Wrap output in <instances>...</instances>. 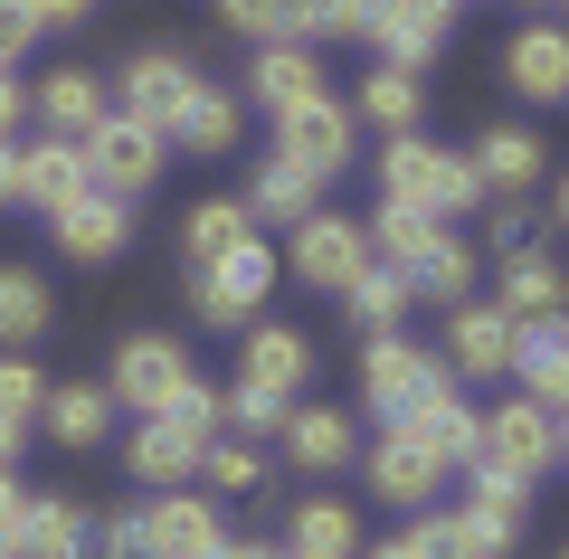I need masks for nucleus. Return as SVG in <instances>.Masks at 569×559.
<instances>
[{
    "mask_svg": "<svg viewBox=\"0 0 569 559\" xmlns=\"http://www.w3.org/2000/svg\"><path fill=\"white\" fill-rule=\"evenodd\" d=\"M380 190H389V200H408V209H427V219H456V209H485L493 200L485 171H475L466 152H437V142H418V133H389Z\"/></svg>",
    "mask_w": 569,
    "mask_h": 559,
    "instance_id": "obj_1",
    "label": "nucleus"
},
{
    "mask_svg": "<svg viewBox=\"0 0 569 559\" xmlns=\"http://www.w3.org/2000/svg\"><path fill=\"white\" fill-rule=\"evenodd\" d=\"M77 152H86V180H96V190H114V200H142V190L162 180L171 142L152 133L142 114H123V104H104V114H96V123L77 133Z\"/></svg>",
    "mask_w": 569,
    "mask_h": 559,
    "instance_id": "obj_2",
    "label": "nucleus"
},
{
    "mask_svg": "<svg viewBox=\"0 0 569 559\" xmlns=\"http://www.w3.org/2000/svg\"><path fill=\"white\" fill-rule=\"evenodd\" d=\"M123 540H133L142 559H209L228 531H219V502L209 493H181V483H171V493H152V502L123 512Z\"/></svg>",
    "mask_w": 569,
    "mask_h": 559,
    "instance_id": "obj_3",
    "label": "nucleus"
},
{
    "mask_svg": "<svg viewBox=\"0 0 569 559\" xmlns=\"http://www.w3.org/2000/svg\"><path fill=\"white\" fill-rule=\"evenodd\" d=\"M475 456L503 465V475L541 483L550 465H560V437H550V408L531 399V389H512L503 408H475Z\"/></svg>",
    "mask_w": 569,
    "mask_h": 559,
    "instance_id": "obj_4",
    "label": "nucleus"
},
{
    "mask_svg": "<svg viewBox=\"0 0 569 559\" xmlns=\"http://www.w3.org/2000/svg\"><path fill=\"white\" fill-rule=\"evenodd\" d=\"M276 161H295L305 180H332L351 161V96H305V104H284L276 114Z\"/></svg>",
    "mask_w": 569,
    "mask_h": 559,
    "instance_id": "obj_5",
    "label": "nucleus"
},
{
    "mask_svg": "<svg viewBox=\"0 0 569 559\" xmlns=\"http://www.w3.org/2000/svg\"><path fill=\"white\" fill-rule=\"evenodd\" d=\"M266 285H276V247L266 238H247L238 257H219V266H190V303H200V322H219V332L257 322Z\"/></svg>",
    "mask_w": 569,
    "mask_h": 559,
    "instance_id": "obj_6",
    "label": "nucleus"
},
{
    "mask_svg": "<svg viewBox=\"0 0 569 559\" xmlns=\"http://www.w3.org/2000/svg\"><path fill=\"white\" fill-rule=\"evenodd\" d=\"M284 266H295L305 285H323V295H342V285L370 266V228L342 219V209H305V219H295V247H284Z\"/></svg>",
    "mask_w": 569,
    "mask_h": 559,
    "instance_id": "obj_7",
    "label": "nucleus"
},
{
    "mask_svg": "<svg viewBox=\"0 0 569 559\" xmlns=\"http://www.w3.org/2000/svg\"><path fill=\"white\" fill-rule=\"evenodd\" d=\"M181 380H190L181 341H171V332H133L114 351V380H104V389H114V408H133V418H162V408L181 399Z\"/></svg>",
    "mask_w": 569,
    "mask_h": 559,
    "instance_id": "obj_8",
    "label": "nucleus"
},
{
    "mask_svg": "<svg viewBox=\"0 0 569 559\" xmlns=\"http://www.w3.org/2000/svg\"><path fill=\"white\" fill-rule=\"evenodd\" d=\"M427 380H447V370H437V360H427L408 332H370V351H361V408H370V418H399V408H418Z\"/></svg>",
    "mask_w": 569,
    "mask_h": 559,
    "instance_id": "obj_9",
    "label": "nucleus"
},
{
    "mask_svg": "<svg viewBox=\"0 0 569 559\" xmlns=\"http://www.w3.org/2000/svg\"><path fill=\"white\" fill-rule=\"evenodd\" d=\"M447 20H456V0H370L361 39H380L389 67H427L447 48Z\"/></svg>",
    "mask_w": 569,
    "mask_h": 559,
    "instance_id": "obj_10",
    "label": "nucleus"
},
{
    "mask_svg": "<svg viewBox=\"0 0 569 559\" xmlns=\"http://www.w3.org/2000/svg\"><path fill=\"white\" fill-rule=\"evenodd\" d=\"M238 332H247V351H238V380L295 408V389L313 380V341L295 332V322H238Z\"/></svg>",
    "mask_w": 569,
    "mask_h": 559,
    "instance_id": "obj_11",
    "label": "nucleus"
},
{
    "mask_svg": "<svg viewBox=\"0 0 569 559\" xmlns=\"http://www.w3.org/2000/svg\"><path fill=\"white\" fill-rule=\"evenodd\" d=\"M48 228H58V257H77V266H114L123 247H133V200H114V190H86V200H67Z\"/></svg>",
    "mask_w": 569,
    "mask_h": 559,
    "instance_id": "obj_12",
    "label": "nucleus"
},
{
    "mask_svg": "<svg viewBox=\"0 0 569 559\" xmlns=\"http://www.w3.org/2000/svg\"><path fill=\"white\" fill-rule=\"evenodd\" d=\"M190 86H200V67H190V58H171V48H142V58L123 67L114 104H123V114H142L152 133H171V114L190 104Z\"/></svg>",
    "mask_w": 569,
    "mask_h": 559,
    "instance_id": "obj_13",
    "label": "nucleus"
},
{
    "mask_svg": "<svg viewBox=\"0 0 569 559\" xmlns=\"http://www.w3.org/2000/svg\"><path fill=\"white\" fill-rule=\"evenodd\" d=\"M389 427H408V437H418L427 456L447 465V475H456V465H475V408L456 399V380H427V389H418V408H399Z\"/></svg>",
    "mask_w": 569,
    "mask_h": 559,
    "instance_id": "obj_14",
    "label": "nucleus"
},
{
    "mask_svg": "<svg viewBox=\"0 0 569 559\" xmlns=\"http://www.w3.org/2000/svg\"><path fill=\"white\" fill-rule=\"evenodd\" d=\"M512 380H522L541 408H569V313L512 322Z\"/></svg>",
    "mask_w": 569,
    "mask_h": 559,
    "instance_id": "obj_15",
    "label": "nucleus"
},
{
    "mask_svg": "<svg viewBox=\"0 0 569 559\" xmlns=\"http://www.w3.org/2000/svg\"><path fill=\"white\" fill-rule=\"evenodd\" d=\"M200 446H209L200 427L162 408V418H142V427H133L123 465H133V483H162V493H171V483H190V475H200Z\"/></svg>",
    "mask_w": 569,
    "mask_h": 559,
    "instance_id": "obj_16",
    "label": "nucleus"
},
{
    "mask_svg": "<svg viewBox=\"0 0 569 559\" xmlns=\"http://www.w3.org/2000/svg\"><path fill=\"white\" fill-rule=\"evenodd\" d=\"M503 77H512V96H531V104H569V29L531 20L522 39L503 48Z\"/></svg>",
    "mask_w": 569,
    "mask_h": 559,
    "instance_id": "obj_17",
    "label": "nucleus"
},
{
    "mask_svg": "<svg viewBox=\"0 0 569 559\" xmlns=\"http://www.w3.org/2000/svg\"><path fill=\"white\" fill-rule=\"evenodd\" d=\"M437 483H447V465L427 456L408 427H389V437L370 446V493H380V502H399V512H427V493H437Z\"/></svg>",
    "mask_w": 569,
    "mask_h": 559,
    "instance_id": "obj_18",
    "label": "nucleus"
},
{
    "mask_svg": "<svg viewBox=\"0 0 569 559\" xmlns=\"http://www.w3.org/2000/svg\"><path fill=\"white\" fill-rule=\"evenodd\" d=\"M447 370H466V380H503V370H512V313H503V303H456Z\"/></svg>",
    "mask_w": 569,
    "mask_h": 559,
    "instance_id": "obj_19",
    "label": "nucleus"
},
{
    "mask_svg": "<svg viewBox=\"0 0 569 559\" xmlns=\"http://www.w3.org/2000/svg\"><path fill=\"white\" fill-rule=\"evenodd\" d=\"M247 96H257L266 114H284V104H305V96H323V67H313V48H305V39H266L257 67H247Z\"/></svg>",
    "mask_w": 569,
    "mask_h": 559,
    "instance_id": "obj_20",
    "label": "nucleus"
},
{
    "mask_svg": "<svg viewBox=\"0 0 569 559\" xmlns=\"http://www.w3.org/2000/svg\"><path fill=\"white\" fill-rule=\"evenodd\" d=\"M86 190H96V180H86V152H77V142L48 133V142H29V152H20V200H29V209L58 219V209L86 200Z\"/></svg>",
    "mask_w": 569,
    "mask_h": 559,
    "instance_id": "obj_21",
    "label": "nucleus"
},
{
    "mask_svg": "<svg viewBox=\"0 0 569 559\" xmlns=\"http://www.w3.org/2000/svg\"><path fill=\"white\" fill-rule=\"evenodd\" d=\"M408 540H418L427 559H503V550H512V521H485V512L466 502V512H427Z\"/></svg>",
    "mask_w": 569,
    "mask_h": 559,
    "instance_id": "obj_22",
    "label": "nucleus"
},
{
    "mask_svg": "<svg viewBox=\"0 0 569 559\" xmlns=\"http://www.w3.org/2000/svg\"><path fill=\"white\" fill-rule=\"evenodd\" d=\"M39 418H48V437H58V446H77V456H86V446H104V427H114V389H104V380H67V389H48V399H39Z\"/></svg>",
    "mask_w": 569,
    "mask_h": 559,
    "instance_id": "obj_23",
    "label": "nucleus"
},
{
    "mask_svg": "<svg viewBox=\"0 0 569 559\" xmlns=\"http://www.w3.org/2000/svg\"><path fill=\"white\" fill-rule=\"evenodd\" d=\"M284 456L305 475H342L351 465V408H284Z\"/></svg>",
    "mask_w": 569,
    "mask_h": 559,
    "instance_id": "obj_24",
    "label": "nucleus"
},
{
    "mask_svg": "<svg viewBox=\"0 0 569 559\" xmlns=\"http://www.w3.org/2000/svg\"><path fill=\"white\" fill-rule=\"evenodd\" d=\"M29 114H39L48 133H58V142H77L86 123L104 114V86L86 77V67H58V77H48V86H29Z\"/></svg>",
    "mask_w": 569,
    "mask_h": 559,
    "instance_id": "obj_25",
    "label": "nucleus"
},
{
    "mask_svg": "<svg viewBox=\"0 0 569 559\" xmlns=\"http://www.w3.org/2000/svg\"><path fill=\"white\" fill-rule=\"evenodd\" d=\"M162 142H181L190 161H219L228 142H238V104H228L219 86L200 77V86H190V104H181V114H171V133H162Z\"/></svg>",
    "mask_w": 569,
    "mask_h": 559,
    "instance_id": "obj_26",
    "label": "nucleus"
},
{
    "mask_svg": "<svg viewBox=\"0 0 569 559\" xmlns=\"http://www.w3.org/2000/svg\"><path fill=\"white\" fill-rule=\"evenodd\" d=\"M342 303H351V322H361V332H399V322H408V303H418V285H408L399 266H380V257H370L361 276L342 285Z\"/></svg>",
    "mask_w": 569,
    "mask_h": 559,
    "instance_id": "obj_27",
    "label": "nucleus"
},
{
    "mask_svg": "<svg viewBox=\"0 0 569 559\" xmlns=\"http://www.w3.org/2000/svg\"><path fill=\"white\" fill-rule=\"evenodd\" d=\"M48 276L39 266H0V351H29V341L48 332Z\"/></svg>",
    "mask_w": 569,
    "mask_h": 559,
    "instance_id": "obj_28",
    "label": "nucleus"
},
{
    "mask_svg": "<svg viewBox=\"0 0 569 559\" xmlns=\"http://www.w3.org/2000/svg\"><path fill=\"white\" fill-rule=\"evenodd\" d=\"M247 238H257V209H247V200H200V209L181 219L190 266H219V257H238Z\"/></svg>",
    "mask_w": 569,
    "mask_h": 559,
    "instance_id": "obj_29",
    "label": "nucleus"
},
{
    "mask_svg": "<svg viewBox=\"0 0 569 559\" xmlns=\"http://www.w3.org/2000/svg\"><path fill=\"white\" fill-rule=\"evenodd\" d=\"M10 559H86V512H77V502H39V493H29Z\"/></svg>",
    "mask_w": 569,
    "mask_h": 559,
    "instance_id": "obj_30",
    "label": "nucleus"
},
{
    "mask_svg": "<svg viewBox=\"0 0 569 559\" xmlns=\"http://www.w3.org/2000/svg\"><path fill=\"white\" fill-rule=\"evenodd\" d=\"M503 313L512 322H541V313H569V285H560V266L531 247V257H503Z\"/></svg>",
    "mask_w": 569,
    "mask_h": 559,
    "instance_id": "obj_31",
    "label": "nucleus"
},
{
    "mask_svg": "<svg viewBox=\"0 0 569 559\" xmlns=\"http://www.w3.org/2000/svg\"><path fill=\"white\" fill-rule=\"evenodd\" d=\"M437 238H447V228L427 219V209H408V200H389L380 219H370V257H380V266H399V276H408V266H418Z\"/></svg>",
    "mask_w": 569,
    "mask_h": 559,
    "instance_id": "obj_32",
    "label": "nucleus"
},
{
    "mask_svg": "<svg viewBox=\"0 0 569 559\" xmlns=\"http://www.w3.org/2000/svg\"><path fill=\"white\" fill-rule=\"evenodd\" d=\"M466 161L485 171V190H531V180H541V142H531V133H503V123H493Z\"/></svg>",
    "mask_w": 569,
    "mask_h": 559,
    "instance_id": "obj_33",
    "label": "nucleus"
},
{
    "mask_svg": "<svg viewBox=\"0 0 569 559\" xmlns=\"http://www.w3.org/2000/svg\"><path fill=\"white\" fill-rule=\"evenodd\" d=\"M351 114H370L380 133H418V67H380V77L351 96Z\"/></svg>",
    "mask_w": 569,
    "mask_h": 559,
    "instance_id": "obj_34",
    "label": "nucleus"
},
{
    "mask_svg": "<svg viewBox=\"0 0 569 559\" xmlns=\"http://www.w3.org/2000/svg\"><path fill=\"white\" fill-rule=\"evenodd\" d=\"M351 550H361L351 502H305V512H295V559H351Z\"/></svg>",
    "mask_w": 569,
    "mask_h": 559,
    "instance_id": "obj_35",
    "label": "nucleus"
},
{
    "mask_svg": "<svg viewBox=\"0 0 569 559\" xmlns=\"http://www.w3.org/2000/svg\"><path fill=\"white\" fill-rule=\"evenodd\" d=\"M247 209H257V219H284V228H295V219L313 209V180L295 171V161L266 152V161H257V180H247Z\"/></svg>",
    "mask_w": 569,
    "mask_h": 559,
    "instance_id": "obj_36",
    "label": "nucleus"
},
{
    "mask_svg": "<svg viewBox=\"0 0 569 559\" xmlns=\"http://www.w3.org/2000/svg\"><path fill=\"white\" fill-rule=\"evenodd\" d=\"M408 285H418L427 303H466L475 295V247H456V238H437L418 266H408Z\"/></svg>",
    "mask_w": 569,
    "mask_h": 559,
    "instance_id": "obj_37",
    "label": "nucleus"
},
{
    "mask_svg": "<svg viewBox=\"0 0 569 559\" xmlns=\"http://www.w3.org/2000/svg\"><path fill=\"white\" fill-rule=\"evenodd\" d=\"M370 20V0H284V39H361Z\"/></svg>",
    "mask_w": 569,
    "mask_h": 559,
    "instance_id": "obj_38",
    "label": "nucleus"
},
{
    "mask_svg": "<svg viewBox=\"0 0 569 559\" xmlns=\"http://www.w3.org/2000/svg\"><path fill=\"white\" fill-rule=\"evenodd\" d=\"M200 475L219 483V493H257L266 465H257V446H247V437H209V446H200Z\"/></svg>",
    "mask_w": 569,
    "mask_h": 559,
    "instance_id": "obj_39",
    "label": "nucleus"
},
{
    "mask_svg": "<svg viewBox=\"0 0 569 559\" xmlns=\"http://www.w3.org/2000/svg\"><path fill=\"white\" fill-rule=\"evenodd\" d=\"M466 475H475V512H485V521H522V502H531L522 475H503V465H485V456H475Z\"/></svg>",
    "mask_w": 569,
    "mask_h": 559,
    "instance_id": "obj_40",
    "label": "nucleus"
},
{
    "mask_svg": "<svg viewBox=\"0 0 569 559\" xmlns=\"http://www.w3.org/2000/svg\"><path fill=\"white\" fill-rule=\"evenodd\" d=\"M219 418L238 427L247 446H257V437H284V399H266V389H247V380H238V389L219 399Z\"/></svg>",
    "mask_w": 569,
    "mask_h": 559,
    "instance_id": "obj_41",
    "label": "nucleus"
},
{
    "mask_svg": "<svg viewBox=\"0 0 569 559\" xmlns=\"http://www.w3.org/2000/svg\"><path fill=\"white\" fill-rule=\"evenodd\" d=\"M39 399H48V380L29 370L20 351H0V418H29V427H39Z\"/></svg>",
    "mask_w": 569,
    "mask_h": 559,
    "instance_id": "obj_42",
    "label": "nucleus"
},
{
    "mask_svg": "<svg viewBox=\"0 0 569 559\" xmlns=\"http://www.w3.org/2000/svg\"><path fill=\"white\" fill-rule=\"evenodd\" d=\"M219 20L238 29V39L266 48V39H284V0H219Z\"/></svg>",
    "mask_w": 569,
    "mask_h": 559,
    "instance_id": "obj_43",
    "label": "nucleus"
},
{
    "mask_svg": "<svg viewBox=\"0 0 569 559\" xmlns=\"http://www.w3.org/2000/svg\"><path fill=\"white\" fill-rule=\"evenodd\" d=\"M531 209H522V190H503V209H493V257H531Z\"/></svg>",
    "mask_w": 569,
    "mask_h": 559,
    "instance_id": "obj_44",
    "label": "nucleus"
},
{
    "mask_svg": "<svg viewBox=\"0 0 569 559\" xmlns=\"http://www.w3.org/2000/svg\"><path fill=\"white\" fill-rule=\"evenodd\" d=\"M29 39H39V10H29V0H0V67H20Z\"/></svg>",
    "mask_w": 569,
    "mask_h": 559,
    "instance_id": "obj_45",
    "label": "nucleus"
},
{
    "mask_svg": "<svg viewBox=\"0 0 569 559\" xmlns=\"http://www.w3.org/2000/svg\"><path fill=\"white\" fill-rule=\"evenodd\" d=\"M20 512H29V483H20V465H0V559L20 540Z\"/></svg>",
    "mask_w": 569,
    "mask_h": 559,
    "instance_id": "obj_46",
    "label": "nucleus"
},
{
    "mask_svg": "<svg viewBox=\"0 0 569 559\" xmlns=\"http://www.w3.org/2000/svg\"><path fill=\"white\" fill-rule=\"evenodd\" d=\"M29 123V86H20V67H0V142Z\"/></svg>",
    "mask_w": 569,
    "mask_h": 559,
    "instance_id": "obj_47",
    "label": "nucleus"
},
{
    "mask_svg": "<svg viewBox=\"0 0 569 559\" xmlns=\"http://www.w3.org/2000/svg\"><path fill=\"white\" fill-rule=\"evenodd\" d=\"M39 10V29H77V20H96V0H29Z\"/></svg>",
    "mask_w": 569,
    "mask_h": 559,
    "instance_id": "obj_48",
    "label": "nucleus"
},
{
    "mask_svg": "<svg viewBox=\"0 0 569 559\" xmlns=\"http://www.w3.org/2000/svg\"><path fill=\"white\" fill-rule=\"evenodd\" d=\"M20 200V142H0V209Z\"/></svg>",
    "mask_w": 569,
    "mask_h": 559,
    "instance_id": "obj_49",
    "label": "nucleus"
},
{
    "mask_svg": "<svg viewBox=\"0 0 569 559\" xmlns=\"http://www.w3.org/2000/svg\"><path fill=\"white\" fill-rule=\"evenodd\" d=\"M209 559H284V550H276V540H219Z\"/></svg>",
    "mask_w": 569,
    "mask_h": 559,
    "instance_id": "obj_50",
    "label": "nucleus"
},
{
    "mask_svg": "<svg viewBox=\"0 0 569 559\" xmlns=\"http://www.w3.org/2000/svg\"><path fill=\"white\" fill-rule=\"evenodd\" d=\"M20 446H29V418H0V465H20Z\"/></svg>",
    "mask_w": 569,
    "mask_h": 559,
    "instance_id": "obj_51",
    "label": "nucleus"
},
{
    "mask_svg": "<svg viewBox=\"0 0 569 559\" xmlns=\"http://www.w3.org/2000/svg\"><path fill=\"white\" fill-rule=\"evenodd\" d=\"M370 559H427V550H418V540L399 531V540H380V550H370Z\"/></svg>",
    "mask_w": 569,
    "mask_h": 559,
    "instance_id": "obj_52",
    "label": "nucleus"
},
{
    "mask_svg": "<svg viewBox=\"0 0 569 559\" xmlns=\"http://www.w3.org/2000/svg\"><path fill=\"white\" fill-rule=\"evenodd\" d=\"M550 437H560V456H569V408H550Z\"/></svg>",
    "mask_w": 569,
    "mask_h": 559,
    "instance_id": "obj_53",
    "label": "nucleus"
},
{
    "mask_svg": "<svg viewBox=\"0 0 569 559\" xmlns=\"http://www.w3.org/2000/svg\"><path fill=\"white\" fill-rule=\"evenodd\" d=\"M104 559H142V550H133V540H104Z\"/></svg>",
    "mask_w": 569,
    "mask_h": 559,
    "instance_id": "obj_54",
    "label": "nucleus"
},
{
    "mask_svg": "<svg viewBox=\"0 0 569 559\" xmlns=\"http://www.w3.org/2000/svg\"><path fill=\"white\" fill-rule=\"evenodd\" d=\"M560 228H569V180H560Z\"/></svg>",
    "mask_w": 569,
    "mask_h": 559,
    "instance_id": "obj_55",
    "label": "nucleus"
},
{
    "mask_svg": "<svg viewBox=\"0 0 569 559\" xmlns=\"http://www.w3.org/2000/svg\"><path fill=\"white\" fill-rule=\"evenodd\" d=\"M550 10H569V0H550Z\"/></svg>",
    "mask_w": 569,
    "mask_h": 559,
    "instance_id": "obj_56",
    "label": "nucleus"
},
{
    "mask_svg": "<svg viewBox=\"0 0 569 559\" xmlns=\"http://www.w3.org/2000/svg\"><path fill=\"white\" fill-rule=\"evenodd\" d=\"M284 559H295V550H284Z\"/></svg>",
    "mask_w": 569,
    "mask_h": 559,
    "instance_id": "obj_57",
    "label": "nucleus"
},
{
    "mask_svg": "<svg viewBox=\"0 0 569 559\" xmlns=\"http://www.w3.org/2000/svg\"><path fill=\"white\" fill-rule=\"evenodd\" d=\"M560 559H569V550H560Z\"/></svg>",
    "mask_w": 569,
    "mask_h": 559,
    "instance_id": "obj_58",
    "label": "nucleus"
}]
</instances>
